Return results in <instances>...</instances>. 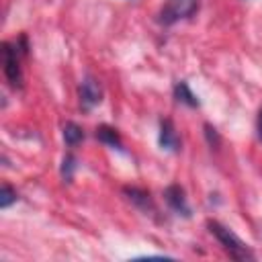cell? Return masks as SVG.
<instances>
[{
  "instance_id": "obj_1",
  "label": "cell",
  "mask_w": 262,
  "mask_h": 262,
  "mask_svg": "<svg viewBox=\"0 0 262 262\" xmlns=\"http://www.w3.org/2000/svg\"><path fill=\"white\" fill-rule=\"evenodd\" d=\"M209 229H211V233L219 239V244L223 246V250H225L233 260H252V258H254V254L248 250V246H246L231 229H227L225 225H221V223H217V221H209Z\"/></svg>"
},
{
  "instance_id": "obj_2",
  "label": "cell",
  "mask_w": 262,
  "mask_h": 262,
  "mask_svg": "<svg viewBox=\"0 0 262 262\" xmlns=\"http://www.w3.org/2000/svg\"><path fill=\"white\" fill-rule=\"evenodd\" d=\"M20 53H27V49H18V45H12V43H2L4 76L14 88L23 86V72H20V59H18Z\"/></svg>"
},
{
  "instance_id": "obj_3",
  "label": "cell",
  "mask_w": 262,
  "mask_h": 262,
  "mask_svg": "<svg viewBox=\"0 0 262 262\" xmlns=\"http://www.w3.org/2000/svg\"><path fill=\"white\" fill-rule=\"evenodd\" d=\"M199 8V0H168L160 10V23L162 25H174L180 18H186L194 14Z\"/></svg>"
},
{
  "instance_id": "obj_4",
  "label": "cell",
  "mask_w": 262,
  "mask_h": 262,
  "mask_svg": "<svg viewBox=\"0 0 262 262\" xmlns=\"http://www.w3.org/2000/svg\"><path fill=\"white\" fill-rule=\"evenodd\" d=\"M78 94H80V106H82V111H90L96 104H100V100H102V88H100L98 80H94L92 76H86L80 82Z\"/></svg>"
},
{
  "instance_id": "obj_5",
  "label": "cell",
  "mask_w": 262,
  "mask_h": 262,
  "mask_svg": "<svg viewBox=\"0 0 262 262\" xmlns=\"http://www.w3.org/2000/svg\"><path fill=\"white\" fill-rule=\"evenodd\" d=\"M164 196H166V203L172 207L174 213L182 215V217H190V207L186 203V196H184V190L178 186V184H170L166 190H164Z\"/></svg>"
},
{
  "instance_id": "obj_6",
  "label": "cell",
  "mask_w": 262,
  "mask_h": 262,
  "mask_svg": "<svg viewBox=\"0 0 262 262\" xmlns=\"http://www.w3.org/2000/svg\"><path fill=\"white\" fill-rule=\"evenodd\" d=\"M160 145H162V149H168V151L180 149V137H178L170 119H164L160 123Z\"/></svg>"
},
{
  "instance_id": "obj_7",
  "label": "cell",
  "mask_w": 262,
  "mask_h": 262,
  "mask_svg": "<svg viewBox=\"0 0 262 262\" xmlns=\"http://www.w3.org/2000/svg\"><path fill=\"white\" fill-rule=\"evenodd\" d=\"M125 194H127V199H129L133 205H137L143 213H154V211H156V207H154V201H151L149 192L139 190V188H125Z\"/></svg>"
},
{
  "instance_id": "obj_8",
  "label": "cell",
  "mask_w": 262,
  "mask_h": 262,
  "mask_svg": "<svg viewBox=\"0 0 262 262\" xmlns=\"http://www.w3.org/2000/svg\"><path fill=\"white\" fill-rule=\"evenodd\" d=\"M96 137L98 141L106 143L108 147H115V149H123V143H121V135L117 133V129L108 127V125H100L96 129Z\"/></svg>"
},
{
  "instance_id": "obj_9",
  "label": "cell",
  "mask_w": 262,
  "mask_h": 262,
  "mask_svg": "<svg viewBox=\"0 0 262 262\" xmlns=\"http://www.w3.org/2000/svg\"><path fill=\"white\" fill-rule=\"evenodd\" d=\"M174 94H176V98L180 100V102H184V104H188V106H199V98L192 94V90L188 88V84L186 82H178L176 86H174Z\"/></svg>"
},
{
  "instance_id": "obj_10",
  "label": "cell",
  "mask_w": 262,
  "mask_h": 262,
  "mask_svg": "<svg viewBox=\"0 0 262 262\" xmlns=\"http://www.w3.org/2000/svg\"><path fill=\"white\" fill-rule=\"evenodd\" d=\"M82 139H84V131H82L80 125H76V123H66V125H63V141H66L70 147L78 145Z\"/></svg>"
},
{
  "instance_id": "obj_11",
  "label": "cell",
  "mask_w": 262,
  "mask_h": 262,
  "mask_svg": "<svg viewBox=\"0 0 262 262\" xmlns=\"http://www.w3.org/2000/svg\"><path fill=\"white\" fill-rule=\"evenodd\" d=\"M12 203H16V190L10 184H2V190H0V209H8Z\"/></svg>"
},
{
  "instance_id": "obj_12",
  "label": "cell",
  "mask_w": 262,
  "mask_h": 262,
  "mask_svg": "<svg viewBox=\"0 0 262 262\" xmlns=\"http://www.w3.org/2000/svg\"><path fill=\"white\" fill-rule=\"evenodd\" d=\"M74 170H76V158L74 156H66L63 158V164H61V176H63V180H72Z\"/></svg>"
},
{
  "instance_id": "obj_13",
  "label": "cell",
  "mask_w": 262,
  "mask_h": 262,
  "mask_svg": "<svg viewBox=\"0 0 262 262\" xmlns=\"http://www.w3.org/2000/svg\"><path fill=\"white\" fill-rule=\"evenodd\" d=\"M258 137H260V141H262V108H260V113H258Z\"/></svg>"
}]
</instances>
